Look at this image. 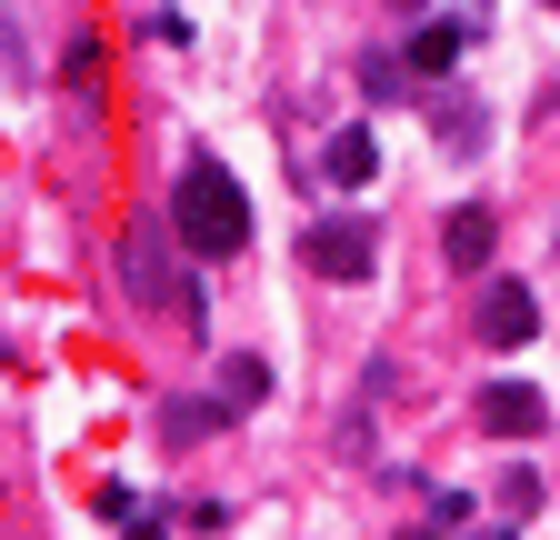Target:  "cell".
I'll list each match as a JSON object with an SVG mask.
<instances>
[{
  "label": "cell",
  "instance_id": "obj_6",
  "mask_svg": "<svg viewBox=\"0 0 560 540\" xmlns=\"http://www.w3.org/2000/svg\"><path fill=\"white\" fill-rule=\"evenodd\" d=\"M441 250H451V270H480L490 260V211H480V200H460V211L441 221Z\"/></svg>",
  "mask_w": 560,
  "mask_h": 540
},
{
  "label": "cell",
  "instance_id": "obj_11",
  "mask_svg": "<svg viewBox=\"0 0 560 540\" xmlns=\"http://www.w3.org/2000/svg\"><path fill=\"white\" fill-rule=\"evenodd\" d=\"M231 400H241V411H250V400H270V371H260V361H231Z\"/></svg>",
  "mask_w": 560,
  "mask_h": 540
},
{
  "label": "cell",
  "instance_id": "obj_9",
  "mask_svg": "<svg viewBox=\"0 0 560 540\" xmlns=\"http://www.w3.org/2000/svg\"><path fill=\"white\" fill-rule=\"evenodd\" d=\"M210 431H221V400H171V411H161V441L180 450V441H210Z\"/></svg>",
  "mask_w": 560,
  "mask_h": 540
},
{
  "label": "cell",
  "instance_id": "obj_3",
  "mask_svg": "<svg viewBox=\"0 0 560 540\" xmlns=\"http://www.w3.org/2000/svg\"><path fill=\"white\" fill-rule=\"evenodd\" d=\"M130 301H140V310H180V320H200V301L171 281V260H161V231L130 240Z\"/></svg>",
  "mask_w": 560,
  "mask_h": 540
},
{
  "label": "cell",
  "instance_id": "obj_7",
  "mask_svg": "<svg viewBox=\"0 0 560 540\" xmlns=\"http://www.w3.org/2000/svg\"><path fill=\"white\" fill-rule=\"evenodd\" d=\"M460 50H470V21H431V31H410V71L431 81V71H451Z\"/></svg>",
  "mask_w": 560,
  "mask_h": 540
},
{
  "label": "cell",
  "instance_id": "obj_12",
  "mask_svg": "<svg viewBox=\"0 0 560 540\" xmlns=\"http://www.w3.org/2000/svg\"><path fill=\"white\" fill-rule=\"evenodd\" d=\"M550 11H560V0H550Z\"/></svg>",
  "mask_w": 560,
  "mask_h": 540
},
{
  "label": "cell",
  "instance_id": "obj_4",
  "mask_svg": "<svg viewBox=\"0 0 560 540\" xmlns=\"http://www.w3.org/2000/svg\"><path fill=\"white\" fill-rule=\"evenodd\" d=\"M470 320H480V341H490V351H521V341H530V330H540V301H530L521 281H490Z\"/></svg>",
  "mask_w": 560,
  "mask_h": 540
},
{
  "label": "cell",
  "instance_id": "obj_8",
  "mask_svg": "<svg viewBox=\"0 0 560 540\" xmlns=\"http://www.w3.org/2000/svg\"><path fill=\"white\" fill-rule=\"evenodd\" d=\"M320 171H330V180H371V171H381V141H371V130H330Z\"/></svg>",
  "mask_w": 560,
  "mask_h": 540
},
{
  "label": "cell",
  "instance_id": "obj_5",
  "mask_svg": "<svg viewBox=\"0 0 560 540\" xmlns=\"http://www.w3.org/2000/svg\"><path fill=\"white\" fill-rule=\"evenodd\" d=\"M480 421L501 431V441H530V431L550 421V400H540L530 380H490V390H480Z\"/></svg>",
  "mask_w": 560,
  "mask_h": 540
},
{
  "label": "cell",
  "instance_id": "obj_10",
  "mask_svg": "<svg viewBox=\"0 0 560 540\" xmlns=\"http://www.w3.org/2000/svg\"><path fill=\"white\" fill-rule=\"evenodd\" d=\"M480 101H460V91H441V141L451 151H480V120H470Z\"/></svg>",
  "mask_w": 560,
  "mask_h": 540
},
{
  "label": "cell",
  "instance_id": "obj_1",
  "mask_svg": "<svg viewBox=\"0 0 560 540\" xmlns=\"http://www.w3.org/2000/svg\"><path fill=\"white\" fill-rule=\"evenodd\" d=\"M171 231H180V250H200V260H231V250L250 240V200H241V180H231L221 161H190L180 190H171Z\"/></svg>",
  "mask_w": 560,
  "mask_h": 540
},
{
  "label": "cell",
  "instance_id": "obj_2",
  "mask_svg": "<svg viewBox=\"0 0 560 540\" xmlns=\"http://www.w3.org/2000/svg\"><path fill=\"white\" fill-rule=\"evenodd\" d=\"M371 260H381L371 221H311L301 231V270H320V281H371Z\"/></svg>",
  "mask_w": 560,
  "mask_h": 540
}]
</instances>
